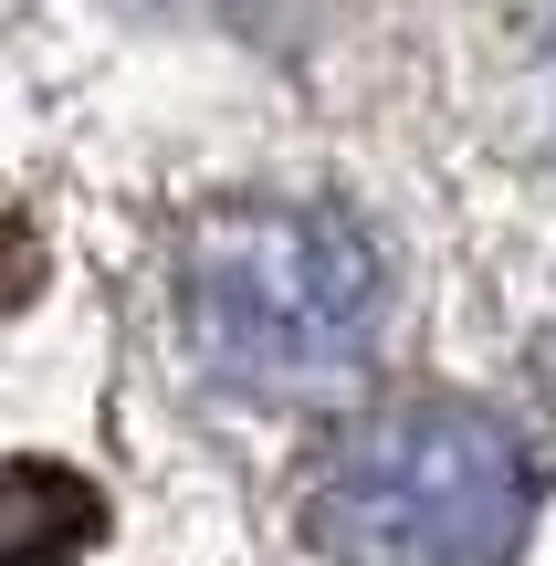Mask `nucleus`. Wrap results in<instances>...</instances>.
<instances>
[{"label": "nucleus", "mask_w": 556, "mask_h": 566, "mask_svg": "<svg viewBox=\"0 0 556 566\" xmlns=\"http://www.w3.org/2000/svg\"><path fill=\"white\" fill-rule=\"evenodd\" d=\"M179 346L231 399H347L389 325V273L368 231L305 200L200 210L168 263Z\"/></svg>", "instance_id": "obj_1"}, {"label": "nucleus", "mask_w": 556, "mask_h": 566, "mask_svg": "<svg viewBox=\"0 0 556 566\" xmlns=\"http://www.w3.org/2000/svg\"><path fill=\"white\" fill-rule=\"evenodd\" d=\"M536 525V462L494 409L410 399L357 420L315 483V546L336 566H515Z\"/></svg>", "instance_id": "obj_2"}, {"label": "nucleus", "mask_w": 556, "mask_h": 566, "mask_svg": "<svg viewBox=\"0 0 556 566\" xmlns=\"http://www.w3.org/2000/svg\"><path fill=\"white\" fill-rule=\"evenodd\" d=\"M95 535H105V504L63 462H21L0 483V556L11 566H63V556L95 546Z\"/></svg>", "instance_id": "obj_3"}, {"label": "nucleus", "mask_w": 556, "mask_h": 566, "mask_svg": "<svg viewBox=\"0 0 556 566\" xmlns=\"http://www.w3.org/2000/svg\"><path fill=\"white\" fill-rule=\"evenodd\" d=\"M536 84H546V126H556V11H546V32H536Z\"/></svg>", "instance_id": "obj_4"}]
</instances>
